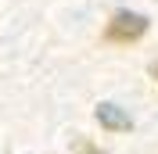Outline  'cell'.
<instances>
[{
	"mask_svg": "<svg viewBox=\"0 0 158 154\" xmlns=\"http://www.w3.org/2000/svg\"><path fill=\"white\" fill-rule=\"evenodd\" d=\"M148 32V18L137 14V11H118L115 18L108 22V29H104V39L108 43H133Z\"/></svg>",
	"mask_w": 158,
	"mask_h": 154,
	"instance_id": "cell-1",
	"label": "cell"
},
{
	"mask_svg": "<svg viewBox=\"0 0 158 154\" xmlns=\"http://www.w3.org/2000/svg\"><path fill=\"white\" fill-rule=\"evenodd\" d=\"M97 122H101V129H108V133H126L129 125H133L129 115L118 104H101L97 107Z\"/></svg>",
	"mask_w": 158,
	"mask_h": 154,
	"instance_id": "cell-2",
	"label": "cell"
},
{
	"mask_svg": "<svg viewBox=\"0 0 158 154\" xmlns=\"http://www.w3.org/2000/svg\"><path fill=\"white\" fill-rule=\"evenodd\" d=\"M151 75H155V79H158V61H151Z\"/></svg>",
	"mask_w": 158,
	"mask_h": 154,
	"instance_id": "cell-3",
	"label": "cell"
}]
</instances>
